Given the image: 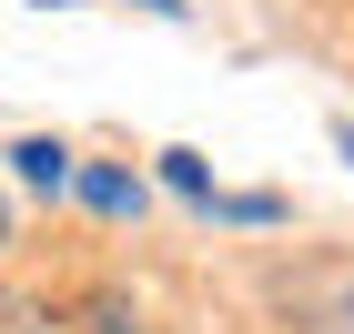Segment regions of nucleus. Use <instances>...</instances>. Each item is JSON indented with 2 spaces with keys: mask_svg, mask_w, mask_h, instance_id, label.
I'll return each instance as SVG.
<instances>
[{
  "mask_svg": "<svg viewBox=\"0 0 354 334\" xmlns=\"http://www.w3.org/2000/svg\"><path fill=\"white\" fill-rule=\"evenodd\" d=\"M162 183H172V193H192V203H213V172H203V152H162Z\"/></svg>",
  "mask_w": 354,
  "mask_h": 334,
  "instance_id": "nucleus-4",
  "label": "nucleus"
},
{
  "mask_svg": "<svg viewBox=\"0 0 354 334\" xmlns=\"http://www.w3.org/2000/svg\"><path fill=\"white\" fill-rule=\"evenodd\" d=\"M82 203L91 213H132V172H82Z\"/></svg>",
  "mask_w": 354,
  "mask_h": 334,
  "instance_id": "nucleus-3",
  "label": "nucleus"
},
{
  "mask_svg": "<svg viewBox=\"0 0 354 334\" xmlns=\"http://www.w3.org/2000/svg\"><path fill=\"white\" fill-rule=\"evenodd\" d=\"M10 163H21V183H30V193H61V183H71V152H61L51 132H30L21 152H10Z\"/></svg>",
  "mask_w": 354,
  "mask_h": 334,
  "instance_id": "nucleus-1",
  "label": "nucleus"
},
{
  "mask_svg": "<svg viewBox=\"0 0 354 334\" xmlns=\"http://www.w3.org/2000/svg\"><path fill=\"white\" fill-rule=\"evenodd\" d=\"M0 334H51V314H30V304H10V294H0Z\"/></svg>",
  "mask_w": 354,
  "mask_h": 334,
  "instance_id": "nucleus-5",
  "label": "nucleus"
},
{
  "mask_svg": "<svg viewBox=\"0 0 354 334\" xmlns=\"http://www.w3.org/2000/svg\"><path fill=\"white\" fill-rule=\"evenodd\" d=\"M82 324H91V334H152L132 304H122V294H82Z\"/></svg>",
  "mask_w": 354,
  "mask_h": 334,
  "instance_id": "nucleus-2",
  "label": "nucleus"
},
{
  "mask_svg": "<svg viewBox=\"0 0 354 334\" xmlns=\"http://www.w3.org/2000/svg\"><path fill=\"white\" fill-rule=\"evenodd\" d=\"M142 10H162V21H183V0H142Z\"/></svg>",
  "mask_w": 354,
  "mask_h": 334,
  "instance_id": "nucleus-6",
  "label": "nucleus"
},
{
  "mask_svg": "<svg viewBox=\"0 0 354 334\" xmlns=\"http://www.w3.org/2000/svg\"><path fill=\"white\" fill-rule=\"evenodd\" d=\"M0 243H10V213H0Z\"/></svg>",
  "mask_w": 354,
  "mask_h": 334,
  "instance_id": "nucleus-7",
  "label": "nucleus"
}]
</instances>
